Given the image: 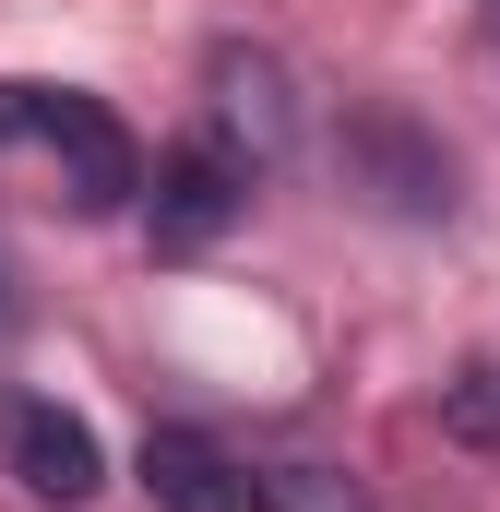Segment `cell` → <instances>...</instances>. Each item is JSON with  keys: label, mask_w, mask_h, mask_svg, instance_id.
<instances>
[{"label": "cell", "mask_w": 500, "mask_h": 512, "mask_svg": "<svg viewBox=\"0 0 500 512\" xmlns=\"http://www.w3.org/2000/svg\"><path fill=\"white\" fill-rule=\"evenodd\" d=\"M0 203H48V215H120V203H143L131 120L108 96H84V84L0 72Z\"/></svg>", "instance_id": "1"}, {"label": "cell", "mask_w": 500, "mask_h": 512, "mask_svg": "<svg viewBox=\"0 0 500 512\" xmlns=\"http://www.w3.org/2000/svg\"><path fill=\"white\" fill-rule=\"evenodd\" d=\"M203 131L239 155L250 179L286 167V155H298V84H286V60L250 48V36H215V48H203Z\"/></svg>", "instance_id": "2"}, {"label": "cell", "mask_w": 500, "mask_h": 512, "mask_svg": "<svg viewBox=\"0 0 500 512\" xmlns=\"http://www.w3.org/2000/svg\"><path fill=\"white\" fill-rule=\"evenodd\" d=\"M0 477L48 512H84L108 489V441L60 405V393H0Z\"/></svg>", "instance_id": "3"}, {"label": "cell", "mask_w": 500, "mask_h": 512, "mask_svg": "<svg viewBox=\"0 0 500 512\" xmlns=\"http://www.w3.org/2000/svg\"><path fill=\"white\" fill-rule=\"evenodd\" d=\"M334 155H346V179L370 191L381 215H405V227H441V215L465 203V191H453V155H441V131H417L405 108H358Z\"/></svg>", "instance_id": "4"}, {"label": "cell", "mask_w": 500, "mask_h": 512, "mask_svg": "<svg viewBox=\"0 0 500 512\" xmlns=\"http://www.w3.org/2000/svg\"><path fill=\"white\" fill-rule=\"evenodd\" d=\"M143 203H155V251H203V239H227L250 203V167L215 143V131H191V143H167L155 167H143Z\"/></svg>", "instance_id": "5"}, {"label": "cell", "mask_w": 500, "mask_h": 512, "mask_svg": "<svg viewBox=\"0 0 500 512\" xmlns=\"http://www.w3.org/2000/svg\"><path fill=\"white\" fill-rule=\"evenodd\" d=\"M143 501L155 512H250V465L215 429H143Z\"/></svg>", "instance_id": "6"}, {"label": "cell", "mask_w": 500, "mask_h": 512, "mask_svg": "<svg viewBox=\"0 0 500 512\" xmlns=\"http://www.w3.org/2000/svg\"><path fill=\"white\" fill-rule=\"evenodd\" d=\"M250 512H370V489L322 453H274V465H250Z\"/></svg>", "instance_id": "7"}, {"label": "cell", "mask_w": 500, "mask_h": 512, "mask_svg": "<svg viewBox=\"0 0 500 512\" xmlns=\"http://www.w3.org/2000/svg\"><path fill=\"white\" fill-rule=\"evenodd\" d=\"M441 429H453L465 453H500V358H465V370L441 382Z\"/></svg>", "instance_id": "8"}, {"label": "cell", "mask_w": 500, "mask_h": 512, "mask_svg": "<svg viewBox=\"0 0 500 512\" xmlns=\"http://www.w3.org/2000/svg\"><path fill=\"white\" fill-rule=\"evenodd\" d=\"M12 322H24V286H12V262H0V334H12Z\"/></svg>", "instance_id": "9"}, {"label": "cell", "mask_w": 500, "mask_h": 512, "mask_svg": "<svg viewBox=\"0 0 500 512\" xmlns=\"http://www.w3.org/2000/svg\"><path fill=\"white\" fill-rule=\"evenodd\" d=\"M477 12H489V60H500V0H477Z\"/></svg>", "instance_id": "10"}]
</instances>
